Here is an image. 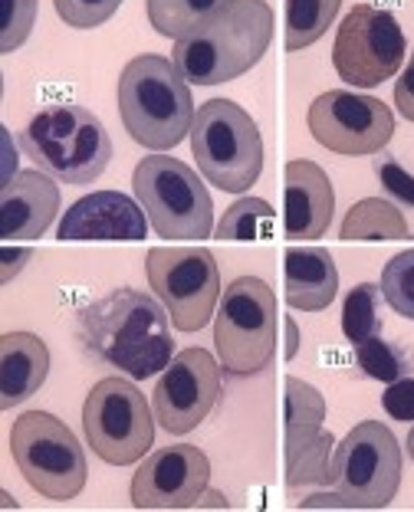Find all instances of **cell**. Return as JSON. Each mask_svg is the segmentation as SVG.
Segmentation results:
<instances>
[{
	"label": "cell",
	"instance_id": "obj_16",
	"mask_svg": "<svg viewBox=\"0 0 414 512\" xmlns=\"http://www.w3.org/2000/svg\"><path fill=\"white\" fill-rule=\"evenodd\" d=\"M148 217L142 204L122 191L86 194L63 214L56 237L60 240H142Z\"/></svg>",
	"mask_w": 414,
	"mask_h": 512
},
{
	"label": "cell",
	"instance_id": "obj_7",
	"mask_svg": "<svg viewBox=\"0 0 414 512\" xmlns=\"http://www.w3.org/2000/svg\"><path fill=\"white\" fill-rule=\"evenodd\" d=\"M214 345L221 368L234 378L270 368L276 352V296L260 276H240L221 293Z\"/></svg>",
	"mask_w": 414,
	"mask_h": 512
},
{
	"label": "cell",
	"instance_id": "obj_28",
	"mask_svg": "<svg viewBox=\"0 0 414 512\" xmlns=\"http://www.w3.org/2000/svg\"><path fill=\"white\" fill-rule=\"evenodd\" d=\"M382 296L398 316L414 322V250L391 256L382 270Z\"/></svg>",
	"mask_w": 414,
	"mask_h": 512
},
{
	"label": "cell",
	"instance_id": "obj_25",
	"mask_svg": "<svg viewBox=\"0 0 414 512\" xmlns=\"http://www.w3.org/2000/svg\"><path fill=\"white\" fill-rule=\"evenodd\" d=\"M227 0H145L148 20H152L155 33L168 40H181L184 33L198 27L214 10H221Z\"/></svg>",
	"mask_w": 414,
	"mask_h": 512
},
{
	"label": "cell",
	"instance_id": "obj_23",
	"mask_svg": "<svg viewBox=\"0 0 414 512\" xmlns=\"http://www.w3.org/2000/svg\"><path fill=\"white\" fill-rule=\"evenodd\" d=\"M332 453H336V440L329 430H319L309 444H299L286 450V486L299 490V486H332Z\"/></svg>",
	"mask_w": 414,
	"mask_h": 512
},
{
	"label": "cell",
	"instance_id": "obj_37",
	"mask_svg": "<svg viewBox=\"0 0 414 512\" xmlns=\"http://www.w3.org/2000/svg\"><path fill=\"white\" fill-rule=\"evenodd\" d=\"M283 329H286V358H296V352H299V325L286 316Z\"/></svg>",
	"mask_w": 414,
	"mask_h": 512
},
{
	"label": "cell",
	"instance_id": "obj_38",
	"mask_svg": "<svg viewBox=\"0 0 414 512\" xmlns=\"http://www.w3.org/2000/svg\"><path fill=\"white\" fill-rule=\"evenodd\" d=\"M198 506H221V509H227L230 503H227V499H224L221 493H207V490H204V496L198 499Z\"/></svg>",
	"mask_w": 414,
	"mask_h": 512
},
{
	"label": "cell",
	"instance_id": "obj_3",
	"mask_svg": "<svg viewBox=\"0 0 414 512\" xmlns=\"http://www.w3.org/2000/svg\"><path fill=\"white\" fill-rule=\"evenodd\" d=\"M119 115L125 132L148 151H168L191 135L194 99L188 79L165 56L145 53L119 76Z\"/></svg>",
	"mask_w": 414,
	"mask_h": 512
},
{
	"label": "cell",
	"instance_id": "obj_12",
	"mask_svg": "<svg viewBox=\"0 0 414 512\" xmlns=\"http://www.w3.org/2000/svg\"><path fill=\"white\" fill-rule=\"evenodd\" d=\"M405 50V30L395 14L372 4H355L336 30L332 66L349 86L375 89L398 73L405 63Z\"/></svg>",
	"mask_w": 414,
	"mask_h": 512
},
{
	"label": "cell",
	"instance_id": "obj_10",
	"mask_svg": "<svg viewBox=\"0 0 414 512\" xmlns=\"http://www.w3.org/2000/svg\"><path fill=\"white\" fill-rule=\"evenodd\" d=\"M401 486V447L382 421H362L332 453V490L349 509H385Z\"/></svg>",
	"mask_w": 414,
	"mask_h": 512
},
{
	"label": "cell",
	"instance_id": "obj_17",
	"mask_svg": "<svg viewBox=\"0 0 414 512\" xmlns=\"http://www.w3.org/2000/svg\"><path fill=\"white\" fill-rule=\"evenodd\" d=\"M283 230L290 240H316L329 230L336 191L316 161H290L283 171Z\"/></svg>",
	"mask_w": 414,
	"mask_h": 512
},
{
	"label": "cell",
	"instance_id": "obj_34",
	"mask_svg": "<svg viewBox=\"0 0 414 512\" xmlns=\"http://www.w3.org/2000/svg\"><path fill=\"white\" fill-rule=\"evenodd\" d=\"M395 106L408 122H414V50H411V60L405 66V73H401L398 83H395Z\"/></svg>",
	"mask_w": 414,
	"mask_h": 512
},
{
	"label": "cell",
	"instance_id": "obj_13",
	"mask_svg": "<svg viewBox=\"0 0 414 512\" xmlns=\"http://www.w3.org/2000/svg\"><path fill=\"white\" fill-rule=\"evenodd\" d=\"M309 132L336 155H378L395 135V115L382 99L349 89H329L309 106Z\"/></svg>",
	"mask_w": 414,
	"mask_h": 512
},
{
	"label": "cell",
	"instance_id": "obj_33",
	"mask_svg": "<svg viewBox=\"0 0 414 512\" xmlns=\"http://www.w3.org/2000/svg\"><path fill=\"white\" fill-rule=\"evenodd\" d=\"M382 407L395 417V421H414V378H398L388 384V391L382 394Z\"/></svg>",
	"mask_w": 414,
	"mask_h": 512
},
{
	"label": "cell",
	"instance_id": "obj_32",
	"mask_svg": "<svg viewBox=\"0 0 414 512\" xmlns=\"http://www.w3.org/2000/svg\"><path fill=\"white\" fill-rule=\"evenodd\" d=\"M375 174H378V181H382L385 194L395 197L398 204L414 207V174H408L391 155L375 158Z\"/></svg>",
	"mask_w": 414,
	"mask_h": 512
},
{
	"label": "cell",
	"instance_id": "obj_18",
	"mask_svg": "<svg viewBox=\"0 0 414 512\" xmlns=\"http://www.w3.org/2000/svg\"><path fill=\"white\" fill-rule=\"evenodd\" d=\"M60 214V188L46 171H17L0 191V234L7 240L43 237Z\"/></svg>",
	"mask_w": 414,
	"mask_h": 512
},
{
	"label": "cell",
	"instance_id": "obj_29",
	"mask_svg": "<svg viewBox=\"0 0 414 512\" xmlns=\"http://www.w3.org/2000/svg\"><path fill=\"white\" fill-rule=\"evenodd\" d=\"M355 362H359L362 375L375 378V381H385V384L405 378V371H408V362H405V355H401V348L385 342V339H378V335L355 345Z\"/></svg>",
	"mask_w": 414,
	"mask_h": 512
},
{
	"label": "cell",
	"instance_id": "obj_5",
	"mask_svg": "<svg viewBox=\"0 0 414 512\" xmlns=\"http://www.w3.org/2000/svg\"><path fill=\"white\" fill-rule=\"evenodd\" d=\"M191 155L214 188L244 194L263 171V138L247 109L230 99L204 102L191 125Z\"/></svg>",
	"mask_w": 414,
	"mask_h": 512
},
{
	"label": "cell",
	"instance_id": "obj_24",
	"mask_svg": "<svg viewBox=\"0 0 414 512\" xmlns=\"http://www.w3.org/2000/svg\"><path fill=\"white\" fill-rule=\"evenodd\" d=\"M342 0H286V50H306L332 27Z\"/></svg>",
	"mask_w": 414,
	"mask_h": 512
},
{
	"label": "cell",
	"instance_id": "obj_20",
	"mask_svg": "<svg viewBox=\"0 0 414 512\" xmlns=\"http://www.w3.org/2000/svg\"><path fill=\"white\" fill-rule=\"evenodd\" d=\"M286 302L299 312H322L339 293V270L329 250L293 247L283 256Z\"/></svg>",
	"mask_w": 414,
	"mask_h": 512
},
{
	"label": "cell",
	"instance_id": "obj_1",
	"mask_svg": "<svg viewBox=\"0 0 414 512\" xmlns=\"http://www.w3.org/2000/svg\"><path fill=\"white\" fill-rule=\"evenodd\" d=\"M79 339L96 362L119 368L132 381L158 375L175 358L165 302L132 286L112 289L79 312Z\"/></svg>",
	"mask_w": 414,
	"mask_h": 512
},
{
	"label": "cell",
	"instance_id": "obj_40",
	"mask_svg": "<svg viewBox=\"0 0 414 512\" xmlns=\"http://www.w3.org/2000/svg\"><path fill=\"white\" fill-rule=\"evenodd\" d=\"M411 371H414V365H411Z\"/></svg>",
	"mask_w": 414,
	"mask_h": 512
},
{
	"label": "cell",
	"instance_id": "obj_15",
	"mask_svg": "<svg viewBox=\"0 0 414 512\" xmlns=\"http://www.w3.org/2000/svg\"><path fill=\"white\" fill-rule=\"evenodd\" d=\"M211 483V460L201 447L171 444L148 453L132 476L135 509H194Z\"/></svg>",
	"mask_w": 414,
	"mask_h": 512
},
{
	"label": "cell",
	"instance_id": "obj_4",
	"mask_svg": "<svg viewBox=\"0 0 414 512\" xmlns=\"http://www.w3.org/2000/svg\"><path fill=\"white\" fill-rule=\"evenodd\" d=\"M20 145L33 165L63 184H92L112 161L106 125L73 102L33 115L20 132Z\"/></svg>",
	"mask_w": 414,
	"mask_h": 512
},
{
	"label": "cell",
	"instance_id": "obj_2",
	"mask_svg": "<svg viewBox=\"0 0 414 512\" xmlns=\"http://www.w3.org/2000/svg\"><path fill=\"white\" fill-rule=\"evenodd\" d=\"M273 40L267 0H227L221 10L175 40L171 63L191 86H221L253 69Z\"/></svg>",
	"mask_w": 414,
	"mask_h": 512
},
{
	"label": "cell",
	"instance_id": "obj_26",
	"mask_svg": "<svg viewBox=\"0 0 414 512\" xmlns=\"http://www.w3.org/2000/svg\"><path fill=\"white\" fill-rule=\"evenodd\" d=\"M273 234V207L263 197H240L217 220V240H263Z\"/></svg>",
	"mask_w": 414,
	"mask_h": 512
},
{
	"label": "cell",
	"instance_id": "obj_39",
	"mask_svg": "<svg viewBox=\"0 0 414 512\" xmlns=\"http://www.w3.org/2000/svg\"><path fill=\"white\" fill-rule=\"evenodd\" d=\"M405 447H408V457L414 460V427L408 430V444H405Z\"/></svg>",
	"mask_w": 414,
	"mask_h": 512
},
{
	"label": "cell",
	"instance_id": "obj_9",
	"mask_svg": "<svg viewBox=\"0 0 414 512\" xmlns=\"http://www.w3.org/2000/svg\"><path fill=\"white\" fill-rule=\"evenodd\" d=\"M86 444L109 467H129L155 444V414L145 394L125 378H102L83 404Z\"/></svg>",
	"mask_w": 414,
	"mask_h": 512
},
{
	"label": "cell",
	"instance_id": "obj_6",
	"mask_svg": "<svg viewBox=\"0 0 414 512\" xmlns=\"http://www.w3.org/2000/svg\"><path fill=\"white\" fill-rule=\"evenodd\" d=\"M135 201L148 224L168 240H204L214 230V201L204 181L184 161L171 155H148L132 174Z\"/></svg>",
	"mask_w": 414,
	"mask_h": 512
},
{
	"label": "cell",
	"instance_id": "obj_19",
	"mask_svg": "<svg viewBox=\"0 0 414 512\" xmlns=\"http://www.w3.org/2000/svg\"><path fill=\"white\" fill-rule=\"evenodd\" d=\"M50 375V348L33 332L0 335V411L33 398Z\"/></svg>",
	"mask_w": 414,
	"mask_h": 512
},
{
	"label": "cell",
	"instance_id": "obj_21",
	"mask_svg": "<svg viewBox=\"0 0 414 512\" xmlns=\"http://www.w3.org/2000/svg\"><path fill=\"white\" fill-rule=\"evenodd\" d=\"M342 240H401L408 237V220L398 211L395 201L385 197H365V201L352 204V211L345 214Z\"/></svg>",
	"mask_w": 414,
	"mask_h": 512
},
{
	"label": "cell",
	"instance_id": "obj_22",
	"mask_svg": "<svg viewBox=\"0 0 414 512\" xmlns=\"http://www.w3.org/2000/svg\"><path fill=\"white\" fill-rule=\"evenodd\" d=\"M283 388H286V450H290L319 437L322 421H326V401L303 378H286Z\"/></svg>",
	"mask_w": 414,
	"mask_h": 512
},
{
	"label": "cell",
	"instance_id": "obj_14",
	"mask_svg": "<svg viewBox=\"0 0 414 512\" xmlns=\"http://www.w3.org/2000/svg\"><path fill=\"white\" fill-rule=\"evenodd\" d=\"M221 365L204 348H184L161 371L152 391V411L161 430L188 434L201 427L221 401Z\"/></svg>",
	"mask_w": 414,
	"mask_h": 512
},
{
	"label": "cell",
	"instance_id": "obj_27",
	"mask_svg": "<svg viewBox=\"0 0 414 512\" xmlns=\"http://www.w3.org/2000/svg\"><path fill=\"white\" fill-rule=\"evenodd\" d=\"M382 286L359 283L349 289V296L342 302V332L352 345L372 339L382 329Z\"/></svg>",
	"mask_w": 414,
	"mask_h": 512
},
{
	"label": "cell",
	"instance_id": "obj_35",
	"mask_svg": "<svg viewBox=\"0 0 414 512\" xmlns=\"http://www.w3.org/2000/svg\"><path fill=\"white\" fill-rule=\"evenodd\" d=\"M33 260V250L27 247H4L0 250V283H10L23 266Z\"/></svg>",
	"mask_w": 414,
	"mask_h": 512
},
{
	"label": "cell",
	"instance_id": "obj_11",
	"mask_svg": "<svg viewBox=\"0 0 414 512\" xmlns=\"http://www.w3.org/2000/svg\"><path fill=\"white\" fill-rule=\"evenodd\" d=\"M152 293L165 302L178 332H201L221 302V270L204 247H155L145 256Z\"/></svg>",
	"mask_w": 414,
	"mask_h": 512
},
{
	"label": "cell",
	"instance_id": "obj_30",
	"mask_svg": "<svg viewBox=\"0 0 414 512\" xmlns=\"http://www.w3.org/2000/svg\"><path fill=\"white\" fill-rule=\"evenodd\" d=\"M37 23V0H4V27H0V53H14L27 43Z\"/></svg>",
	"mask_w": 414,
	"mask_h": 512
},
{
	"label": "cell",
	"instance_id": "obj_36",
	"mask_svg": "<svg viewBox=\"0 0 414 512\" xmlns=\"http://www.w3.org/2000/svg\"><path fill=\"white\" fill-rule=\"evenodd\" d=\"M299 509H349V503L342 499V493H316V496H306Z\"/></svg>",
	"mask_w": 414,
	"mask_h": 512
},
{
	"label": "cell",
	"instance_id": "obj_8",
	"mask_svg": "<svg viewBox=\"0 0 414 512\" xmlns=\"http://www.w3.org/2000/svg\"><path fill=\"white\" fill-rule=\"evenodd\" d=\"M10 453L30 490L53 503H69L86 486V453L56 414L23 411L10 427Z\"/></svg>",
	"mask_w": 414,
	"mask_h": 512
},
{
	"label": "cell",
	"instance_id": "obj_31",
	"mask_svg": "<svg viewBox=\"0 0 414 512\" xmlns=\"http://www.w3.org/2000/svg\"><path fill=\"white\" fill-rule=\"evenodd\" d=\"M53 4L63 23H69V27H76V30H92V27H102V23L119 10L122 0H53Z\"/></svg>",
	"mask_w": 414,
	"mask_h": 512
}]
</instances>
